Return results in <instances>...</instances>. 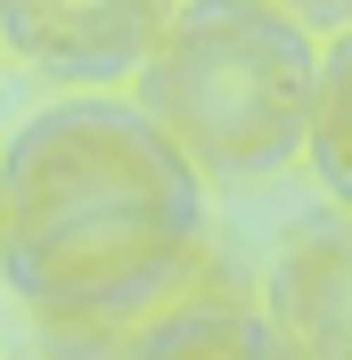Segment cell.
<instances>
[{"label": "cell", "instance_id": "4", "mask_svg": "<svg viewBox=\"0 0 352 360\" xmlns=\"http://www.w3.org/2000/svg\"><path fill=\"white\" fill-rule=\"evenodd\" d=\"M263 319L295 360H352V213H311L263 270Z\"/></svg>", "mask_w": 352, "mask_h": 360}, {"label": "cell", "instance_id": "1", "mask_svg": "<svg viewBox=\"0 0 352 360\" xmlns=\"http://www.w3.org/2000/svg\"><path fill=\"white\" fill-rule=\"evenodd\" d=\"M213 270L205 172L132 98H58L0 148V278L42 360H115Z\"/></svg>", "mask_w": 352, "mask_h": 360}, {"label": "cell", "instance_id": "2", "mask_svg": "<svg viewBox=\"0 0 352 360\" xmlns=\"http://www.w3.org/2000/svg\"><path fill=\"white\" fill-rule=\"evenodd\" d=\"M320 41L263 0H180L132 74V107L205 180H263L311 148Z\"/></svg>", "mask_w": 352, "mask_h": 360}, {"label": "cell", "instance_id": "6", "mask_svg": "<svg viewBox=\"0 0 352 360\" xmlns=\"http://www.w3.org/2000/svg\"><path fill=\"white\" fill-rule=\"evenodd\" d=\"M311 172L336 188V205L352 213V25L320 49V98H311Z\"/></svg>", "mask_w": 352, "mask_h": 360}, {"label": "cell", "instance_id": "3", "mask_svg": "<svg viewBox=\"0 0 352 360\" xmlns=\"http://www.w3.org/2000/svg\"><path fill=\"white\" fill-rule=\"evenodd\" d=\"M172 17L180 0H0V41L49 82H123Z\"/></svg>", "mask_w": 352, "mask_h": 360}, {"label": "cell", "instance_id": "5", "mask_svg": "<svg viewBox=\"0 0 352 360\" xmlns=\"http://www.w3.org/2000/svg\"><path fill=\"white\" fill-rule=\"evenodd\" d=\"M115 360H295V352H287V336L263 319V295L238 287L230 270H213L156 328H139Z\"/></svg>", "mask_w": 352, "mask_h": 360}, {"label": "cell", "instance_id": "7", "mask_svg": "<svg viewBox=\"0 0 352 360\" xmlns=\"http://www.w3.org/2000/svg\"><path fill=\"white\" fill-rule=\"evenodd\" d=\"M263 8H279V17L303 25V33H344L352 25V0H263Z\"/></svg>", "mask_w": 352, "mask_h": 360}]
</instances>
